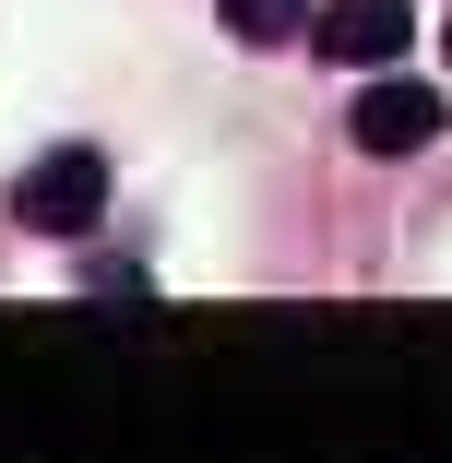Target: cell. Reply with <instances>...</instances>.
Instances as JSON below:
<instances>
[{
  "mask_svg": "<svg viewBox=\"0 0 452 463\" xmlns=\"http://www.w3.org/2000/svg\"><path fill=\"white\" fill-rule=\"evenodd\" d=\"M96 214H108V155H83V143H60L13 178V226H36V238H72Z\"/></svg>",
  "mask_w": 452,
  "mask_h": 463,
  "instance_id": "6da1fadb",
  "label": "cell"
},
{
  "mask_svg": "<svg viewBox=\"0 0 452 463\" xmlns=\"http://www.w3.org/2000/svg\"><path fill=\"white\" fill-rule=\"evenodd\" d=\"M405 36H417L405 0H322V24H310V48L333 71H381V60H405Z\"/></svg>",
  "mask_w": 452,
  "mask_h": 463,
  "instance_id": "7a4b0ae2",
  "label": "cell"
},
{
  "mask_svg": "<svg viewBox=\"0 0 452 463\" xmlns=\"http://www.w3.org/2000/svg\"><path fill=\"white\" fill-rule=\"evenodd\" d=\"M440 119H452L440 83H357V143H370V155H428Z\"/></svg>",
  "mask_w": 452,
  "mask_h": 463,
  "instance_id": "3957f363",
  "label": "cell"
},
{
  "mask_svg": "<svg viewBox=\"0 0 452 463\" xmlns=\"http://www.w3.org/2000/svg\"><path fill=\"white\" fill-rule=\"evenodd\" d=\"M215 24H226L238 48H286V36H310L322 13H310V0H215Z\"/></svg>",
  "mask_w": 452,
  "mask_h": 463,
  "instance_id": "277c9868",
  "label": "cell"
},
{
  "mask_svg": "<svg viewBox=\"0 0 452 463\" xmlns=\"http://www.w3.org/2000/svg\"><path fill=\"white\" fill-rule=\"evenodd\" d=\"M440 60H452V24H440Z\"/></svg>",
  "mask_w": 452,
  "mask_h": 463,
  "instance_id": "5b68a950",
  "label": "cell"
}]
</instances>
